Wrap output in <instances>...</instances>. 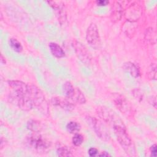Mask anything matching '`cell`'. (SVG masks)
I'll return each mask as SVG.
<instances>
[{"instance_id":"cell-1","label":"cell","mask_w":157,"mask_h":157,"mask_svg":"<svg viewBox=\"0 0 157 157\" xmlns=\"http://www.w3.org/2000/svg\"><path fill=\"white\" fill-rule=\"evenodd\" d=\"M118 143L126 153L129 156H136L134 144L127 132L124 124L118 125L113 128Z\"/></svg>"},{"instance_id":"cell-2","label":"cell","mask_w":157,"mask_h":157,"mask_svg":"<svg viewBox=\"0 0 157 157\" xmlns=\"http://www.w3.org/2000/svg\"><path fill=\"white\" fill-rule=\"evenodd\" d=\"M29 96H30L33 106L44 113L48 112V104L42 91L36 86L29 85Z\"/></svg>"},{"instance_id":"cell-3","label":"cell","mask_w":157,"mask_h":157,"mask_svg":"<svg viewBox=\"0 0 157 157\" xmlns=\"http://www.w3.org/2000/svg\"><path fill=\"white\" fill-rule=\"evenodd\" d=\"M9 101L23 110L29 111L33 108V101L29 95L13 91L9 94Z\"/></svg>"},{"instance_id":"cell-4","label":"cell","mask_w":157,"mask_h":157,"mask_svg":"<svg viewBox=\"0 0 157 157\" xmlns=\"http://www.w3.org/2000/svg\"><path fill=\"white\" fill-rule=\"evenodd\" d=\"M96 112L99 117L102 119L104 121L112 126V128L118 125L124 124L119 117L116 115L113 111L107 107L102 106L99 107L97 108Z\"/></svg>"},{"instance_id":"cell-5","label":"cell","mask_w":157,"mask_h":157,"mask_svg":"<svg viewBox=\"0 0 157 157\" xmlns=\"http://www.w3.org/2000/svg\"><path fill=\"white\" fill-rule=\"evenodd\" d=\"M87 122L92 127L97 136L104 141H109L110 139L109 131L105 124L96 118L88 117Z\"/></svg>"},{"instance_id":"cell-6","label":"cell","mask_w":157,"mask_h":157,"mask_svg":"<svg viewBox=\"0 0 157 157\" xmlns=\"http://www.w3.org/2000/svg\"><path fill=\"white\" fill-rule=\"evenodd\" d=\"M113 101L117 108L124 115L127 117L133 115V107L123 96L118 93L114 94L113 96Z\"/></svg>"},{"instance_id":"cell-7","label":"cell","mask_w":157,"mask_h":157,"mask_svg":"<svg viewBox=\"0 0 157 157\" xmlns=\"http://www.w3.org/2000/svg\"><path fill=\"white\" fill-rule=\"evenodd\" d=\"M86 39L88 44L94 48H98L101 45V39L98 28L95 23H91L86 33Z\"/></svg>"},{"instance_id":"cell-8","label":"cell","mask_w":157,"mask_h":157,"mask_svg":"<svg viewBox=\"0 0 157 157\" xmlns=\"http://www.w3.org/2000/svg\"><path fill=\"white\" fill-rule=\"evenodd\" d=\"M72 47L78 58L85 65H90L91 61V56L86 48L80 42L74 40L72 42Z\"/></svg>"},{"instance_id":"cell-9","label":"cell","mask_w":157,"mask_h":157,"mask_svg":"<svg viewBox=\"0 0 157 157\" xmlns=\"http://www.w3.org/2000/svg\"><path fill=\"white\" fill-rule=\"evenodd\" d=\"M36 133L31 135L28 137V143L35 150L39 151H44L48 148L50 143L41 135Z\"/></svg>"},{"instance_id":"cell-10","label":"cell","mask_w":157,"mask_h":157,"mask_svg":"<svg viewBox=\"0 0 157 157\" xmlns=\"http://www.w3.org/2000/svg\"><path fill=\"white\" fill-rule=\"evenodd\" d=\"M47 3L55 10L58 19L61 24H63L66 21V11L64 4L62 1H49Z\"/></svg>"},{"instance_id":"cell-11","label":"cell","mask_w":157,"mask_h":157,"mask_svg":"<svg viewBox=\"0 0 157 157\" xmlns=\"http://www.w3.org/2000/svg\"><path fill=\"white\" fill-rule=\"evenodd\" d=\"M142 10L141 7L136 2L131 4L124 12V15L128 21H134L137 20L141 15Z\"/></svg>"},{"instance_id":"cell-12","label":"cell","mask_w":157,"mask_h":157,"mask_svg":"<svg viewBox=\"0 0 157 157\" xmlns=\"http://www.w3.org/2000/svg\"><path fill=\"white\" fill-rule=\"evenodd\" d=\"M7 83L9 86L13 90V91L29 95V85L19 80H9Z\"/></svg>"},{"instance_id":"cell-13","label":"cell","mask_w":157,"mask_h":157,"mask_svg":"<svg viewBox=\"0 0 157 157\" xmlns=\"http://www.w3.org/2000/svg\"><path fill=\"white\" fill-rule=\"evenodd\" d=\"M52 102L53 105L59 106L66 111H72L74 109V104L65 98L55 97L52 99Z\"/></svg>"},{"instance_id":"cell-14","label":"cell","mask_w":157,"mask_h":157,"mask_svg":"<svg viewBox=\"0 0 157 157\" xmlns=\"http://www.w3.org/2000/svg\"><path fill=\"white\" fill-rule=\"evenodd\" d=\"M123 14L124 10L121 4L118 1L115 2L113 4L112 10L110 14L111 21L113 23L118 21L121 19Z\"/></svg>"},{"instance_id":"cell-15","label":"cell","mask_w":157,"mask_h":157,"mask_svg":"<svg viewBox=\"0 0 157 157\" xmlns=\"http://www.w3.org/2000/svg\"><path fill=\"white\" fill-rule=\"evenodd\" d=\"M123 68L134 78H137L140 76V70L139 67L132 62L128 61L124 63L123 65Z\"/></svg>"},{"instance_id":"cell-16","label":"cell","mask_w":157,"mask_h":157,"mask_svg":"<svg viewBox=\"0 0 157 157\" xmlns=\"http://www.w3.org/2000/svg\"><path fill=\"white\" fill-rule=\"evenodd\" d=\"M49 48L50 50L52 53V54L58 58H63L65 56V53L63 48L56 43L55 42H51L49 44Z\"/></svg>"},{"instance_id":"cell-17","label":"cell","mask_w":157,"mask_h":157,"mask_svg":"<svg viewBox=\"0 0 157 157\" xmlns=\"http://www.w3.org/2000/svg\"><path fill=\"white\" fill-rule=\"evenodd\" d=\"M70 99L74 102L80 104H85L86 102V98L83 93L77 88H75L74 93Z\"/></svg>"},{"instance_id":"cell-18","label":"cell","mask_w":157,"mask_h":157,"mask_svg":"<svg viewBox=\"0 0 157 157\" xmlns=\"http://www.w3.org/2000/svg\"><path fill=\"white\" fill-rule=\"evenodd\" d=\"M63 90L67 98H71L74 93L75 88L70 82L67 81L63 84Z\"/></svg>"},{"instance_id":"cell-19","label":"cell","mask_w":157,"mask_h":157,"mask_svg":"<svg viewBox=\"0 0 157 157\" xmlns=\"http://www.w3.org/2000/svg\"><path fill=\"white\" fill-rule=\"evenodd\" d=\"M57 155L59 156H72V152L70 149L63 145H60L57 147L56 149Z\"/></svg>"},{"instance_id":"cell-20","label":"cell","mask_w":157,"mask_h":157,"mask_svg":"<svg viewBox=\"0 0 157 157\" xmlns=\"http://www.w3.org/2000/svg\"><path fill=\"white\" fill-rule=\"evenodd\" d=\"M27 128L28 129L34 132H37L40 130L41 126L39 121L34 120H31L28 121L27 123Z\"/></svg>"},{"instance_id":"cell-21","label":"cell","mask_w":157,"mask_h":157,"mask_svg":"<svg viewBox=\"0 0 157 157\" xmlns=\"http://www.w3.org/2000/svg\"><path fill=\"white\" fill-rule=\"evenodd\" d=\"M9 45L10 47L16 52L20 53L23 50V47L21 43L15 38H10L9 39Z\"/></svg>"},{"instance_id":"cell-22","label":"cell","mask_w":157,"mask_h":157,"mask_svg":"<svg viewBox=\"0 0 157 157\" xmlns=\"http://www.w3.org/2000/svg\"><path fill=\"white\" fill-rule=\"evenodd\" d=\"M80 125L76 121H70L66 125V129L70 133H76L80 129Z\"/></svg>"},{"instance_id":"cell-23","label":"cell","mask_w":157,"mask_h":157,"mask_svg":"<svg viewBox=\"0 0 157 157\" xmlns=\"http://www.w3.org/2000/svg\"><path fill=\"white\" fill-rule=\"evenodd\" d=\"M83 141V136L80 134H75L72 138V143L75 146L80 145Z\"/></svg>"},{"instance_id":"cell-24","label":"cell","mask_w":157,"mask_h":157,"mask_svg":"<svg viewBox=\"0 0 157 157\" xmlns=\"http://www.w3.org/2000/svg\"><path fill=\"white\" fill-rule=\"evenodd\" d=\"M155 39V34L152 28L147 29V33L145 34V39L150 42H152L153 40Z\"/></svg>"},{"instance_id":"cell-25","label":"cell","mask_w":157,"mask_h":157,"mask_svg":"<svg viewBox=\"0 0 157 157\" xmlns=\"http://www.w3.org/2000/svg\"><path fill=\"white\" fill-rule=\"evenodd\" d=\"M132 94L134 97L138 101H140L142 99H143L144 94L139 89H134L132 90Z\"/></svg>"},{"instance_id":"cell-26","label":"cell","mask_w":157,"mask_h":157,"mask_svg":"<svg viewBox=\"0 0 157 157\" xmlns=\"http://www.w3.org/2000/svg\"><path fill=\"white\" fill-rule=\"evenodd\" d=\"M149 75L151 79L156 80V66L155 63H153L151 65V67L150 68V71H149Z\"/></svg>"},{"instance_id":"cell-27","label":"cell","mask_w":157,"mask_h":157,"mask_svg":"<svg viewBox=\"0 0 157 157\" xmlns=\"http://www.w3.org/2000/svg\"><path fill=\"white\" fill-rule=\"evenodd\" d=\"M88 155L90 156H96L97 155H98V150L97 148H90L89 150H88Z\"/></svg>"},{"instance_id":"cell-28","label":"cell","mask_w":157,"mask_h":157,"mask_svg":"<svg viewBox=\"0 0 157 157\" xmlns=\"http://www.w3.org/2000/svg\"><path fill=\"white\" fill-rule=\"evenodd\" d=\"M148 102L150 104L152 105L155 109L156 108V97L154 96H151L149 97L148 98Z\"/></svg>"},{"instance_id":"cell-29","label":"cell","mask_w":157,"mask_h":157,"mask_svg":"<svg viewBox=\"0 0 157 157\" xmlns=\"http://www.w3.org/2000/svg\"><path fill=\"white\" fill-rule=\"evenodd\" d=\"M150 151H151V156H156V145L153 144L150 147Z\"/></svg>"},{"instance_id":"cell-30","label":"cell","mask_w":157,"mask_h":157,"mask_svg":"<svg viewBox=\"0 0 157 157\" xmlns=\"http://www.w3.org/2000/svg\"><path fill=\"white\" fill-rule=\"evenodd\" d=\"M96 4L98 6H105L107 4H109V1H102V0H100V1H96Z\"/></svg>"},{"instance_id":"cell-31","label":"cell","mask_w":157,"mask_h":157,"mask_svg":"<svg viewBox=\"0 0 157 157\" xmlns=\"http://www.w3.org/2000/svg\"><path fill=\"white\" fill-rule=\"evenodd\" d=\"M6 144V140L5 139H4L2 137L1 138V143H0V147H1V149H2L4 147H5Z\"/></svg>"},{"instance_id":"cell-32","label":"cell","mask_w":157,"mask_h":157,"mask_svg":"<svg viewBox=\"0 0 157 157\" xmlns=\"http://www.w3.org/2000/svg\"><path fill=\"white\" fill-rule=\"evenodd\" d=\"M99 156H110L107 152L106 151H102L101 154L98 155Z\"/></svg>"},{"instance_id":"cell-33","label":"cell","mask_w":157,"mask_h":157,"mask_svg":"<svg viewBox=\"0 0 157 157\" xmlns=\"http://www.w3.org/2000/svg\"><path fill=\"white\" fill-rule=\"evenodd\" d=\"M1 63L3 64H5L6 63V58L3 56V55L1 54Z\"/></svg>"}]
</instances>
